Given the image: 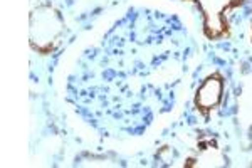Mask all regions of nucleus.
Wrapping results in <instances>:
<instances>
[{
  "instance_id": "f257e3e1",
  "label": "nucleus",
  "mask_w": 252,
  "mask_h": 168,
  "mask_svg": "<svg viewBox=\"0 0 252 168\" xmlns=\"http://www.w3.org/2000/svg\"><path fill=\"white\" fill-rule=\"evenodd\" d=\"M219 98H220V86L217 81L210 79L209 83L202 86L200 93H198V103L202 106H212L217 103Z\"/></svg>"
}]
</instances>
